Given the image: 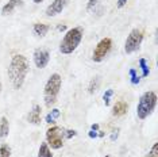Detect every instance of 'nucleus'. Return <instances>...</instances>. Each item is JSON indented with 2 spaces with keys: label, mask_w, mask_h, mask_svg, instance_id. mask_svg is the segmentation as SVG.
Here are the masks:
<instances>
[{
  "label": "nucleus",
  "mask_w": 158,
  "mask_h": 157,
  "mask_svg": "<svg viewBox=\"0 0 158 157\" xmlns=\"http://www.w3.org/2000/svg\"><path fill=\"white\" fill-rule=\"evenodd\" d=\"M149 157H158V142H154V145L149 152Z\"/></svg>",
  "instance_id": "23"
},
{
  "label": "nucleus",
  "mask_w": 158,
  "mask_h": 157,
  "mask_svg": "<svg viewBox=\"0 0 158 157\" xmlns=\"http://www.w3.org/2000/svg\"><path fill=\"white\" fill-rule=\"evenodd\" d=\"M22 0H8V2L6 3L4 6H3V8H2V15H11V14L16 10V7H19V6H22Z\"/></svg>",
  "instance_id": "11"
},
{
  "label": "nucleus",
  "mask_w": 158,
  "mask_h": 157,
  "mask_svg": "<svg viewBox=\"0 0 158 157\" xmlns=\"http://www.w3.org/2000/svg\"><path fill=\"white\" fill-rule=\"evenodd\" d=\"M65 130L60 126H52L46 130V144L52 149H61L66 140Z\"/></svg>",
  "instance_id": "5"
},
{
  "label": "nucleus",
  "mask_w": 158,
  "mask_h": 157,
  "mask_svg": "<svg viewBox=\"0 0 158 157\" xmlns=\"http://www.w3.org/2000/svg\"><path fill=\"white\" fill-rule=\"evenodd\" d=\"M10 134V122L6 117H2L0 119V138H6Z\"/></svg>",
  "instance_id": "14"
},
{
  "label": "nucleus",
  "mask_w": 158,
  "mask_h": 157,
  "mask_svg": "<svg viewBox=\"0 0 158 157\" xmlns=\"http://www.w3.org/2000/svg\"><path fill=\"white\" fill-rule=\"evenodd\" d=\"M77 134L76 130H65V135H66V140H70L72 137H74V135Z\"/></svg>",
  "instance_id": "24"
},
{
  "label": "nucleus",
  "mask_w": 158,
  "mask_h": 157,
  "mask_svg": "<svg viewBox=\"0 0 158 157\" xmlns=\"http://www.w3.org/2000/svg\"><path fill=\"white\" fill-rule=\"evenodd\" d=\"M91 130H93V131H99V123H93L92 126H91Z\"/></svg>",
  "instance_id": "29"
},
{
  "label": "nucleus",
  "mask_w": 158,
  "mask_h": 157,
  "mask_svg": "<svg viewBox=\"0 0 158 157\" xmlns=\"http://www.w3.org/2000/svg\"><path fill=\"white\" fill-rule=\"evenodd\" d=\"M82 35H84V31L81 27H73L68 30L60 44V52L62 54H72L81 44Z\"/></svg>",
  "instance_id": "2"
},
{
  "label": "nucleus",
  "mask_w": 158,
  "mask_h": 157,
  "mask_svg": "<svg viewBox=\"0 0 158 157\" xmlns=\"http://www.w3.org/2000/svg\"><path fill=\"white\" fill-rule=\"evenodd\" d=\"M100 76H95L92 78L91 81H89V85H88V92L89 94H95V92H98L99 87H100Z\"/></svg>",
  "instance_id": "16"
},
{
  "label": "nucleus",
  "mask_w": 158,
  "mask_h": 157,
  "mask_svg": "<svg viewBox=\"0 0 158 157\" xmlns=\"http://www.w3.org/2000/svg\"><path fill=\"white\" fill-rule=\"evenodd\" d=\"M38 157H53V153L50 151V146L44 142L39 146V151H38Z\"/></svg>",
  "instance_id": "17"
},
{
  "label": "nucleus",
  "mask_w": 158,
  "mask_h": 157,
  "mask_svg": "<svg viewBox=\"0 0 158 157\" xmlns=\"http://www.w3.org/2000/svg\"><path fill=\"white\" fill-rule=\"evenodd\" d=\"M156 106H157V94L154 91H146L139 98L138 106H136V115H138L139 119H146L156 110Z\"/></svg>",
  "instance_id": "4"
},
{
  "label": "nucleus",
  "mask_w": 158,
  "mask_h": 157,
  "mask_svg": "<svg viewBox=\"0 0 158 157\" xmlns=\"http://www.w3.org/2000/svg\"><path fill=\"white\" fill-rule=\"evenodd\" d=\"M61 117V111L58 108H52V111H50L48 115H46V123L49 125H54L56 121L58 119V118Z\"/></svg>",
  "instance_id": "15"
},
{
  "label": "nucleus",
  "mask_w": 158,
  "mask_h": 157,
  "mask_svg": "<svg viewBox=\"0 0 158 157\" xmlns=\"http://www.w3.org/2000/svg\"><path fill=\"white\" fill-rule=\"evenodd\" d=\"M11 156V149L8 145H2L0 146V157H10Z\"/></svg>",
  "instance_id": "21"
},
{
  "label": "nucleus",
  "mask_w": 158,
  "mask_h": 157,
  "mask_svg": "<svg viewBox=\"0 0 158 157\" xmlns=\"http://www.w3.org/2000/svg\"><path fill=\"white\" fill-rule=\"evenodd\" d=\"M33 2L35 3V4H41V3L44 2V0H33Z\"/></svg>",
  "instance_id": "30"
},
{
  "label": "nucleus",
  "mask_w": 158,
  "mask_h": 157,
  "mask_svg": "<svg viewBox=\"0 0 158 157\" xmlns=\"http://www.w3.org/2000/svg\"><path fill=\"white\" fill-rule=\"evenodd\" d=\"M118 137H119V129H115L112 133H111V141H116L118 140Z\"/></svg>",
  "instance_id": "25"
},
{
  "label": "nucleus",
  "mask_w": 158,
  "mask_h": 157,
  "mask_svg": "<svg viewBox=\"0 0 158 157\" xmlns=\"http://www.w3.org/2000/svg\"><path fill=\"white\" fill-rule=\"evenodd\" d=\"M88 135H89V138H98V137H99L98 131H93V130H89Z\"/></svg>",
  "instance_id": "27"
},
{
  "label": "nucleus",
  "mask_w": 158,
  "mask_h": 157,
  "mask_svg": "<svg viewBox=\"0 0 158 157\" xmlns=\"http://www.w3.org/2000/svg\"><path fill=\"white\" fill-rule=\"evenodd\" d=\"M33 60H34L35 66L39 68V69H44V68L48 66V64L50 61V53L46 49H35L33 54Z\"/></svg>",
  "instance_id": "8"
},
{
  "label": "nucleus",
  "mask_w": 158,
  "mask_h": 157,
  "mask_svg": "<svg viewBox=\"0 0 158 157\" xmlns=\"http://www.w3.org/2000/svg\"><path fill=\"white\" fill-rule=\"evenodd\" d=\"M128 74H130V81H131L132 85H138L139 83H141V76L136 73V69L131 68V69L128 70Z\"/></svg>",
  "instance_id": "18"
},
{
  "label": "nucleus",
  "mask_w": 158,
  "mask_h": 157,
  "mask_svg": "<svg viewBox=\"0 0 158 157\" xmlns=\"http://www.w3.org/2000/svg\"><path fill=\"white\" fill-rule=\"evenodd\" d=\"M49 30H50V26L46 23H34L33 26V33L35 35H38V37H45L49 33Z\"/></svg>",
  "instance_id": "13"
},
{
  "label": "nucleus",
  "mask_w": 158,
  "mask_h": 157,
  "mask_svg": "<svg viewBox=\"0 0 158 157\" xmlns=\"http://www.w3.org/2000/svg\"><path fill=\"white\" fill-rule=\"evenodd\" d=\"M127 2H128V0H118V2H116V7H118V8H123V7L127 4Z\"/></svg>",
  "instance_id": "26"
},
{
  "label": "nucleus",
  "mask_w": 158,
  "mask_h": 157,
  "mask_svg": "<svg viewBox=\"0 0 158 157\" xmlns=\"http://www.w3.org/2000/svg\"><path fill=\"white\" fill-rule=\"evenodd\" d=\"M114 96V90L112 88H108V90H106V92L103 94V102L106 106H108L111 103V99H112Z\"/></svg>",
  "instance_id": "20"
},
{
  "label": "nucleus",
  "mask_w": 158,
  "mask_h": 157,
  "mask_svg": "<svg viewBox=\"0 0 158 157\" xmlns=\"http://www.w3.org/2000/svg\"><path fill=\"white\" fill-rule=\"evenodd\" d=\"M143 41V31L139 30V28H132L130 31V34L127 35L124 42V52L127 54H131V53L136 52L142 45Z\"/></svg>",
  "instance_id": "6"
},
{
  "label": "nucleus",
  "mask_w": 158,
  "mask_h": 157,
  "mask_svg": "<svg viewBox=\"0 0 158 157\" xmlns=\"http://www.w3.org/2000/svg\"><path fill=\"white\" fill-rule=\"evenodd\" d=\"M57 30L58 31H65L66 30V24H62V23L58 24V26H57Z\"/></svg>",
  "instance_id": "28"
},
{
  "label": "nucleus",
  "mask_w": 158,
  "mask_h": 157,
  "mask_svg": "<svg viewBox=\"0 0 158 157\" xmlns=\"http://www.w3.org/2000/svg\"><path fill=\"white\" fill-rule=\"evenodd\" d=\"M69 0H53L52 3L48 6L45 11V15L48 18H53V16H57L58 14H61L64 11V8L68 6Z\"/></svg>",
  "instance_id": "9"
},
{
  "label": "nucleus",
  "mask_w": 158,
  "mask_h": 157,
  "mask_svg": "<svg viewBox=\"0 0 158 157\" xmlns=\"http://www.w3.org/2000/svg\"><path fill=\"white\" fill-rule=\"evenodd\" d=\"M111 48H112V39L106 37L103 39H100L96 45L95 50L92 53V60L95 62H102L104 58L107 57V54L111 52Z\"/></svg>",
  "instance_id": "7"
},
{
  "label": "nucleus",
  "mask_w": 158,
  "mask_h": 157,
  "mask_svg": "<svg viewBox=\"0 0 158 157\" xmlns=\"http://www.w3.org/2000/svg\"><path fill=\"white\" fill-rule=\"evenodd\" d=\"M61 85H62V77L58 73H53L49 77V80L46 81L44 90V99L45 104L48 107H52L57 103V99H58L61 91Z\"/></svg>",
  "instance_id": "3"
},
{
  "label": "nucleus",
  "mask_w": 158,
  "mask_h": 157,
  "mask_svg": "<svg viewBox=\"0 0 158 157\" xmlns=\"http://www.w3.org/2000/svg\"><path fill=\"white\" fill-rule=\"evenodd\" d=\"M30 72V62L23 54L12 56L8 65V78L15 90H20Z\"/></svg>",
  "instance_id": "1"
},
{
  "label": "nucleus",
  "mask_w": 158,
  "mask_h": 157,
  "mask_svg": "<svg viewBox=\"0 0 158 157\" xmlns=\"http://www.w3.org/2000/svg\"><path fill=\"white\" fill-rule=\"evenodd\" d=\"M128 110V104L124 100H119L112 106V115L114 117H123Z\"/></svg>",
  "instance_id": "12"
},
{
  "label": "nucleus",
  "mask_w": 158,
  "mask_h": 157,
  "mask_svg": "<svg viewBox=\"0 0 158 157\" xmlns=\"http://www.w3.org/2000/svg\"><path fill=\"white\" fill-rule=\"evenodd\" d=\"M139 66L142 69V77H147L150 74V68L149 64H147L146 58H139Z\"/></svg>",
  "instance_id": "19"
},
{
  "label": "nucleus",
  "mask_w": 158,
  "mask_h": 157,
  "mask_svg": "<svg viewBox=\"0 0 158 157\" xmlns=\"http://www.w3.org/2000/svg\"><path fill=\"white\" fill-rule=\"evenodd\" d=\"M41 114H42L41 106H39V104H34V107L31 108V111L28 112V115H27L28 123H31V125H39V123H41Z\"/></svg>",
  "instance_id": "10"
},
{
  "label": "nucleus",
  "mask_w": 158,
  "mask_h": 157,
  "mask_svg": "<svg viewBox=\"0 0 158 157\" xmlns=\"http://www.w3.org/2000/svg\"><path fill=\"white\" fill-rule=\"evenodd\" d=\"M2 90H3V85H2V83H0V94H2Z\"/></svg>",
  "instance_id": "31"
},
{
  "label": "nucleus",
  "mask_w": 158,
  "mask_h": 157,
  "mask_svg": "<svg viewBox=\"0 0 158 157\" xmlns=\"http://www.w3.org/2000/svg\"><path fill=\"white\" fill-rule=\"evenodd\" d=\"M99 2H100V0H88L87 10H88V11H92V10H95L96 7L99 6Z\"/></svg>",
  "instance_id": "22"
},
{
  "label": "nucleus",
  "mask_w": 158,
  "mask_h": 157,
  "mask_svg": "<svg viewBox=\"0 0 158 157\" xmlns=\"http://www.w3.org/2000/svg\"><path fill=\"white\" fill-rule=\"evenodd\" d=\"M104 157H110V156H104Z\"/></svg>",
  "instance_id": "32"
}]
</instances>
